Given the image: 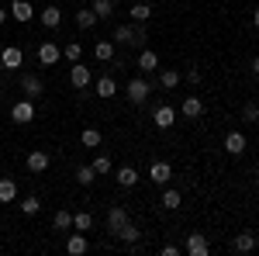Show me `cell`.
<instances>
[{
	"instance_id": "cell-24",
	"label": "cell",
	"mask_w": 259,
	"mask_h": 256,
	"mask_svg": "<svg viewBox=\"0 0 259 256\" xmlns=\"http://www.w3.org/2000/svg\"><path fill=\"white\" fill-rule=\"evenodd\" d=\"M38 18H41V24H45V28H59V24H62V11L56 7V4H49Z\"/></svg>"
},
{
	"instance_id": "cell-16",
	"label": "cell",
	"mask_w": 259,
	"mask_h": 256,
	"mask_svg": "<svg viewBox=\"0 0 259 256\" xmlns=\"http://www.w3.org/2000/svg\"><path fill=\"white\" fill-rule=\"evenodd\" d=\"M90 249V242H87V232H73V236L66 239V253L69 256H80Z\"/></svg>"
},
{
	"instance_id": "cell-17",
	"label": "cell",
	"mask_w": 259,
	"mask_h": 256,
	"mask_svg": "<svg viewBox=\"0 0 259 256\" xmlns=\"http://www.w3.org/2000/svg\"><path fill=\"white\" fill-rule=\"evenodd\" d=\"M94 90H97V97L111 100L114 94H118V83H114V77H111V73H107V77H100L97 83H94Z\"/></svg>"
},
{
	"instance_id": "cell-34",
	"label": "cell",
	"mask_w": 259,
	"mask_h": 256,
	"mask_svg": "<svg viewBox=\"0 0 259 256\" xmlns=\"http://www.w3.org/2000/svg\"><path fill=\"white\" fill-rule=\"evenodd\" d=\"M80 56H83V45H80V42H69V45L62 49V59H69V62H80Z\"/></svg>"
},
{
	"instance_id": "cell-35",
	"label": "cell",
	"mask_w": 259,
	"mask_h": 256,
	"mask_svg": "<svg viewBox=\"0 0 259 256\" xmlns=\"http://www.w3.org/2000/svg\"><path fill=\"white\" fill-rule=\"evenodd\" d=\"M76 180H80L83 187H90V184L97 180V170H94V166H80V170H76Z\"/></svg>"
},
{
	"instance_id": "cell-29",
	"label": "cell",
	"mask_w": 259,
	"mask_h": 256,
	"mask_svg": "<svg viewBox=\"0 0 259 256\" xmlns=\"http://www.w3.org/2000/svg\"><path fill=\"white\" fill-rule=\"evenodd\" d=\"M52 229H59V232H69L73 229V211H56V218H52Z\"/></svg>"
},
{
	"instance_id": "cell-27",
	"label": "cell",
	"mask_w": 259,
	"mask_h": 256,
	"mask_svg": "<svg viewBox=\"0 0 259 256\" xmlns=\"http://www.w3.org/2000/svg\"><path fill=\"white\" fill-rule=\"evenodd\" d=\"M94 56H97L100 62H111V59H114V42H111V39H100L97 45H94Z\"/></svg>"
},
{
	"instance_id": "cell-25",
	"label": "cell",
	"mask_w": 259,
	"mask_h": 256,
	"mask_svg": "<svg viewBox=\"0 0 259 256\" xmlns=\"http://www.w3.org/2000/svg\"><path fill=\"white\" fill-rule=\"evenodd\" d=\"M128 14H132V21H135V24H145V21L152 18V7H149V4H145V0H135V4H132V11H128Z\"/></svg>"
},
{
	"instance_id": "cell-10",
	"label": "cell",
	"mask_w": 259,
	"mask_h": 256,
	"mask_svg": "<svg viewBox=\"0 0 259 256\" xmlns=\"http://www.w3.org/2000/svg\"><path fill=\"white\" fill-rule=\"evenodd\" d=\"M152 125H156V128H173V125H177V111H173L169 104H159V107L152 111Z\"/></svg>"
},
{
	"instance_id": "cell-26",
	"label": "cell",
	"mask_w": 259,
	"mask_h": 256,
	"mask_svg": "<svg viewBox=\"0 0 259 256\" xmlns=\"http://www.w3.org/2000/svg\"><path fill=\"white\" fill-rule=\"evenodd\" d=\"M18 197V184L11 177H0V204H11Z\"/></svg>"
},
{
	"instance_id": "cell-40",
	"label": "cell",
	"mask_w": 259,
	"mask_h": 256,
	"mask_svg": "<svg viewBox=\"0 0 259 256\" xmlns=\"http://www.w3.org/2000/svg\"><path fill=\"white\" fill-rule=\"evenodd\" d=\"M249 69H252V73L259 77V56H252V62H249Z\"/></svg>"
},
{
	"instance_id": "cell-41",
	"label": "cell",
	"mask_w": 259,
	"mask_h": 256,
	"mask_svg": "<svg viewBox=\"0 0 259 256\" xmlns=\"http://www.w3.org/2000/svg\"><path fill=\"white\" fill-rule=\"evenodd\" d=\"M11 18V11H4V7H0V28H4V21Z\"/></svg>"
},
{
	"instance_id": "cell-8",
	"label": "cell",
	"mask_w": 259,
	"mask_h": 256,
	"mask_svg": "<svg viewBox=\"0 0 259 256\" xmlns=\"http://www.w3.org/2000/svg\"><path fill=\"white\" fill-rule=\"evenodd\" d=\"M21 90L35 100V97H41V94H45V83H41L38 73H24V77H21Z\"/></svg>"
},
{
	"instance_id": "cell-3",
	"label": "cell",
	"mask_w": 259,
	"mask_h": 256,
	"mask_svg": "<svg viewBox=\"0 0 259 256\" xmlns=\"http://www.w3.org/2000/svg\"><path fill=\"white\" fill-rule=\"evenodd\" d=\"M11 121H14V125H28V121H35V100H31V97L18 100V104L11 107Z\"/></svg>"
},
{
	"instance_id": "cell-42",
	"label": "cell",
	"mask_w": 259,
	"mask_h": 256,
	"mask_svg": "<svg viewBox=\"0 0 259 256\" xmlns=\"http://www.w3.org/2000/svg\"><path fill=\"white\" fill-rule=\"evenodd\" d=\"M252 24H256V28H259V7H256V11H252Z\"/></svg>"
},
{
	"instance_id": "cell-12",
	"label": "cell",
	"mask_w": 259,
	"mask_h": 256,
	"mask_svg": "<svg viewBox=\"0 0 259 256\" xmlns=\"http://www.w3.org/2000/svg\"><path fill=\"white\" fill-rule=\"evenodd\" d=\"M245 145H249V138L242 135V132H228V135H225V153H228V156H242Z\"/></svg>"
},
{
	"instance_id": "cell-18",
	"label": "cell",
	"mask_w": 259,
	"mask_h": 256,
	"mask_svg": "<svg viewBox=\"0 0 259 256\" xmlns=\"http://www.w3.org/2000/svg\"><path fill=\"white\" fill-rule=\"evenodd\" d=\"M232 249L235 253H252L256 249V232H239V236L232 239Z\"/></svg>"
},
{
	"instance_id": "cell-13",
	"label": "cell",
	"mask_w": 259,
	"mask_h": 256,
	"mask_svg": "<svg viewBox=\"0 0 259 256\" xmlns=\"http://www.w3.org/2000/svg\"><path fill=\"white\" fill-rule=\"evenodd\" d=\"M24 163H28V173H45L49 170V153L45 149H31Z\"/></svg>"
},
{
	"instance_id": "cell-33",
	"label": "cell",
	"mask_w": 259,
	"mask_h": 256,
	"mask_svg": "<svg viewBox=\"0 0 259 256\" xmlns=\"http://www.w3.org/2000/svg\"><path fill=\"white\" fill-rule=\"evenodd\" d=\"M73 229H76V232H90V229H94V215H90V211L73 215Z\"/></svg>"
},
{
	"instance_id": "cell-20",
	"label": "cell",
	"mask_w": 259,
	"mask_h": 256,
	"mask_svg": "<svg viewBox=\"0 0 259 256\" xmlns=\"http://www.w3.org/2000/svg\"><path fill=\"white\" fill-rule=\"evenodd\" d=\"M114 180H118V187L128 191V187H135V184H139V170H135V166H121L118 173H114Z\"/></svg>"
},
{
	"instance_id": "cell-1",
	"label": "cell",
	"mask_w": 259,
	"mask_h": 256,
	"mask_svg": "<svg viewBox=\"0 0 259 256\" xmlns=\"http://www.w3.org/2000/svg\"><path fill=\"white\" fill-rule=\"evenodd\" d=\"M145 39H149V31H145V24H118L114 31H111V42L114 45H128V49H139V45H145Z\"/></svg>"
},
{
	"instance_id": "cell-5",
	"label": "cell",
	"mask_w": 259,
	"mask_h": 256,
	"mask_svg": "<svg viewBox=\"0 0 259 256\" xmlns=\"http://www.w3.org/2000/svg\"><path fill=\"white\" fill-rule=\"evenodd\" d=\"M69 83H73L76 90H87V87L94 83V73H90V66H83V62H73V69H69Z\"/></svg>"
},
{
	"instance_id": "cell-7",
	"label": "cell",
	"mask_w": 259,
	"mask_h": 256,
	"mask_svg": "<svg viewBox=\"0 0 259 256\" xmlns=\"http://www.w3.org/2000/svg\"><path fill=\"white\" fill-rule=\"evenodd\" d=\"M21 62H24V52H21L18 45H7V49L0 52V66H4L7 73H14V69H18Z\"/></svg>"
},
{
	"instance_id": "cell-39",
	"label": "cell",
	"mask_w": 259,
	"mask_h": 256,
	"mask_svg": "<svg viewBox=\"0 0 259 256\" xmlns=\"http://www.w3.org/2000/svg\"><path fill=\"white\" fill-rule=\"evenodd\" d=\"M159 253H162V256H180L183 249H180V246H173V242H166V246H162Z\"/></svg>"
},
{
	"instance_id": "cell-28",
	"label": "cell",
	"mask_w": 259,
	"mask_h": 256,
	"mask_svg": "<svg viewBox=\"0 0 259 256\" xmlns=\"http://www.w3.org/2000/svg\"><path fill=\"white\" fill-rule=\"evenodd\" d=\"M76 24H80L83 31H87V28H94V24H97V14H94V11H90V4H80V11H76Z\"/></svg>"
},
{
	"instance_id": "cell-4",
	"label": "cell",
	"mask_w": 259,
	"mask_h": 256,
	"mask_svg": "<svg viewBox=\"0 0 259 256\" xmlns=\"http://www.w3.org/2000/svg\"><path fill=\"white\" fill-rule=\"evenodd\" d=\"M183 253L207 256V253H211V242H207V236H204V232H190V236H187V246H183Z\"/></svg>"
},
{
	"instance_id": "cell-31",
	"label": "cell",
	"mask_w": 259,
	"mask_h": 256,
	"mask_svg": "<svg viewBox=\"0 0 259 256\" xmlns=\"http://www.w3.org/2000/svg\"><path fill=\"white\" fill-rule=\"evenodd\" d=\"M180 80H183V77H180L177 69H162V73H159V87H162V90H173V87H180Z\"/></svg>"
},
{
	"instance_id": "cell-22",
	"label": "cell",
	"mask_w": 259,
	"mask_h": 256,
	"mask_svg": "<svg viewBox=\"0 0 259 256\" xmlns=\"http://www.w3.org/2000/svg\"><path fill=\"white\" fill-rule=\"evenodd\" d=\"M159 204L166 208V211H177L180 204H183V194H180V191H173V187H162V197H159Z\"/></svg>"
},
{
	"instance_id": "cell-9",
	"label": "cell",
	"mask_w": 259,
	"mask_h": 256,
	"mask_svg": "<svg viewBox=\"0 0 259 256\" xmlns=\"http://www.w3.org/2000/svg\"><path fill=\"white\" fill-rule=\"evenodd\" d=\"M59 59H62V49L56 45V42H41L38 45V62L41 66H56Z\"/></svg>"
},
{
	"instance_id": "cell-11",
	"label": "cell",
	"mask_w": 259,
	"mask_h": 256,
	"mask_svg": "<svg viewBox=\"0 0 259 256\" xmlns=\"http://www.w3.org/2000/svg\"><path fill=\"white\" fill-rule=\"evenodd\" d=\"M149 180H152V184H159V187H166V184H169V180H173V166H169V163H152V166H149Z\"/></svg>"
},
{
	"instance_id": "cell-37",
	"label": "cell",
	"mask_w": 259,
	"mask_h": 256,
	"mask_svg": "<svg viewBox=\"0 0 259 256\" xmlns=\"http://www.w3.org/2000/svg\"><path fill=\"white\" fill-rule=\"evenodd\" d=\"M242 118H245V121H259V104H256V100H249V104L242 107Z\"/></svg>"
},
{
	"instance_id": "cell-15",
	"label": "cell",
	"mask_w": 259,
	"mask_h": 256,
	"mask_svg": "<svg viewBox=\"0 0 259 256\" xmlns=\"http://www.w3.org/2000/svg\"><path fill=\"white\" fill-rule=\"evenodd\" d=\"M114 239H121L124 246H139V239H142V232H139V225L135 222H124L118 232H114Z\"/></svg>"
},
{
	"instance_id": "cell-6",
	"label": "cell",
	"mask_w": 259,
	"mask_h": 256,
	"mask_svg": "<svg viewBox=\"0 0 259 256\" xmlns=\"http://www.w3.org/2000/svg\"><path fill=\"white\" fill-rule=\"evenodd\" d=\"M180 115H183V118H190V121H197L200 115H204V100H200L197 94H187L183 104H180Z\"/></svg>"
},
{
	"instance_id": "cell-21",
	"label": "cell",
	"mask_w": 259,
	"mask_h": 256,
	"mask_svg": "<svg viewBox=\"0 0 259 256\" xmlns=\"http://www.w3.org/2000/svg\"><path fill=\"white\" fill-rule=\"evenodd\" d=\"M124 222H132V218H128V211H124V208H111V211H107V232L114 236Z\"/></svg>"
},
{
	"instance_id": "cell-23",
	"label": "cell",
	"mask_w": 259,
	"mask_h": 256,
	"mask_svg": "<svg viewBox=\"0 0 259 256\" xmlns=\"http://www.w3.org/2000/svg\"><path fill=\"white\" fill-rule=\"evenodd\" d=\"M90 11L97 14V21H111V14H114V0H90Z\"/></svg>"
},
{
	"instance_id": "cell-36",
	"label": "cell",
	"mask_w": 259,
	"mask_h": 256,
	"mask_svg": "<svg viewBox=\"0 0 259 256\" xmlns=\"http://www.w3.org/2000/svg\"><path fill=\"white\" fill-rule=\"evenodd\" d=\"M90 166L97 170V177H104V173H111V156H97Z\"/></svg>"
},
{
	"instance_id": "cell-19",
	"label": "cell",
	"mask_w": 259,
	"mask_h": 256,
	"mask_svg": "<svg viewBox=\"0 0 259 256\" xmlns=\"http://www.w3.org/2000/svg\"><path fill=\"white\" fill-rule=\"evenodd\" d=\"M139 69L142 73H156V69H159V56H156L152 49H142L139 52Z\"/></svg>"
},
{
	"instance_id": "cell-30",
	"label": "cell",
	"mask_w": 259,
	"mask_h": 256,
	"mask_svg": "<svg viewBox=\"0 0 259 256\" xmlns=\"http://www.w3.org/2000/svg\"><path fill=\"white\" fill-rule=\"evenodd\" d=\"M18 208H21V215H28V218H31V215H38V211H41V201H38L35 194H28V197H24V201L18 204Z\"/></svg>"
},
{
	"instance_id": "cell-32",
	"label": "cell",
	"mask_w": 259,
	"mask_h": 256,
	"mask_svg": "<svg viewBox=\"0 0 259 256\" xmlns=\"http://www.w3.org/2000/svg\"><path fill=\"white\" fill-rule=\"evenodd\" d=\"M80 142H83V149H97V145L104 142V138H100V132H97V128H83Z\"/></svg>"
},
{
	"instance_id": "cell-43",
	"label": "cell",
	"mask_w": 259,
	"mask_h": 256,
	"mask_svg": "<svg viewBox=\"0 0 259 256\" xmlns=\"http://www.w3.org/2000/svg\"><path fill=\"white\" fill-rule=\"evenodd\" d=\"M252 253H259V239H256V249H252Z\"/></svg>"
},
{
	"instance_id": "cell-2",
	"label": "cell",
	"mask_w": 259,
	"mask_h": 256,
	"mask_svg": "<svg viewBox=\"0 0 259 256\" xmlns=\"http://www.w3.org/2000/svg\"><path fill=\"white\" fill-rule=\"evenodd\" d=\"M124 94H128V100H132L135 107H142V104L149 100V94H152V83H149V80H142V77H135V80H128Z\"/></svg>"
},
{
	"instance_id": "cell-45",
	"label": "cell",
	"mask_w": 259,
	"mask_h": 256,
	"mask_svg": "<svg viewBox=\"0 0 259 256\" xmlns=\"http://www.w3.org/2000/svg\"><path fill=\"white\" fill-rule=\"evenodd\" d=\"M80 4H90V0H80Z\"/></svg>"
},
{
	"instance_id": "cell-38",
	"label": "cell",
	"mask_w": 259,
	"mask_h": 256,
	"mask_svg": "<svg viewBox=\"0 0 259 256\" xmlns=\"http://www.w3.org/2000/svg\"><path fill=\"white\" fill-rule=\"evenodd\" d=\"M183 80H187L190 87H197V83H200V69H197V66H190V69L183 73Z\"/></svg>"
},
{
	"instance_id": "cell-14",
	"label": "cell",
	"mask_w": 259,
	"mask_h": 256,
	"mask_svg": "<svg viewBox=\"0 0 259 256\" xmlns=\"http://www.w3.org/2000/svg\"><path fill=\"white\" fill-rule=\"evenodd\" d=\"M7 11H11V18H14V21H21V24H28V21L35 18V7H31L28 0H14V4H11Z\"/></svg>"
},
{
	"instance_id": "cell-44",
	"label": "cell",
	"mask_w": 259,
	"mask_h": 256,
	"mask_svg": "<svg viewBox=\"0 0 259 256\" xmlns=\"http://www.w3.org/2000/svg\"><path fill=\"white\" fill-rule=\"evenodd\" d=\"M256 184H259V170H256Z\"/></svg>"
}]
</instances>
